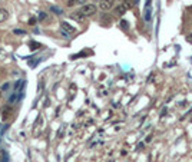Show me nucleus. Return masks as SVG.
Segmentation results:
<instances>
[{
    "label": "nucleus",
    "mask_w": 192,
    "mask_h": 162,
    "mask_svg": "<svg viewBox=\"0 0 192 162\" xmlns=\"http://www.w3.org/2000/svg\"><path fill=\"white\" fill-rule=\"evenodd\" d=\"M151 6H152V0H146V4H145V12H143V17H145L146 22H151L152 19V12H151Z\"/></svg>",
    "instance_id": "obj_2"
},
{
    "label": "nucleus",
    "mask_w": 192,
    "mask_h": 162,
    "mask_svg": "<svg viewBox=\"0 0 192 162\" xmlns=\"http://www.w3.org/2000/svg\"><path fill=\"white\" fill-rule=\"evenodd\" d=\"M60 29H62V32L65 33V34H72V33L76 32V29L73 26H70L67 22H62L60 23Z\"/></svg>",
    "instance_id": "obj_3"
},
{
    "label": "nucleus",
    "mask_w": 192,
    "mask_h": 162,
    "mask_svg": "<svg viewBox=\"0 0 192 162\" xmlns=\"http://www.w3.org/2000/svg\"><path fill=\"white\" fill-rule=\"evenodd\" d=\"M29 46H30V49H32V50H39L40 47H42V45H40V43H37V42H33V40L29 43Z\"/></svg>",
    "instance_id": "obj_8"
},
{
    "label": "nucleus",
    "mask_w": 192,
    "mask_h": 162,
    "mask_svg": "<svg viewBox=\"0 0 192 162\" xmlns=\"http://www.w3.org/2000/svg\"><path fill=\"white\" fill-rule=\"evenodd\" d=\"M46 19V13H40L39 14V20H45Z\"/></svg>",
    "instance_id": "obj_14"
},
{
    "label": "nucleus",
    "mask_w": 192,
    "mask_h": 162,
    "mask_svg": "<svg viewBox=\"0 0 192 162\" xmlns=\"http://www.w3.org/2000/svg\"><path fill=\"white\" fill-rule=\"evenodd\" d=\"M120 27H122L123 30H128V23H126L125 20H122V22H120Z\"/></svg>",
    "instance_id": "obj_10"
},
{
    "label": "nucleus",
    "mask_w": 192,
    "mask_h": 162,
    "mask_svg": "<svg viewBox=\"0 0 192 162\" xmlns=\"http://www.w3.org/2000/svg\"><path fill=\"white\" fill-rule=\"evenodd\" d=\"M75 3H76V0H67V6H69V7L73 6Z\"/></svg>",
    "instance_id": "obj_13"
},
{
    "label": "nucleus",
    "mask_w": 192,
    "mask_h": 162,
    "mask_svg": "<svg viewBox=\"0 0 192 162\" xmlns=\"http://www.w3.org/2000/svg\"><path fill=\"white\" fill-rule=\"evenodd\" d=\"M14 33H16V34H26L25 30H14Z\"/></svg>",
    "instance_id": "obj_16"
},
{
    "label": "nucleus",
    "mask_w": 192,
    "mask_h": 162,
    "mask_svg": "<svg viewBox=\"0 0 192 162\" xmlns=\"http://www.w3.org/2000/svg\"><path fill=\"white\" fill-rule=\"evenodd\" d=\"M10 115H12V106H4V108L1 109V119L6 121Z\"/></svg>",
    "instance_id": "obj_5"
},
{
    "label": "nucleus",
    "mask_w": 192,
    "mask_h": 162,
    "mask_svg": "<svg viewBox=\"0 0 192 162\" xmlns=\"http://www.w3.org/2000/svg\"><path fill=\"white\" fill-rule=\"evenodd\" d=\"M113 6V0H100L99 2V7L102 10H109V9H112Z\"/></svg>",
    "instance_id": "obj_4"
},
{
    "label": "nucleus",
    "mask_w": 192,
    "mask_h": 162,
    "mask_svg": "<svg viewBox=\"0 0 192 162\" xmlns=\"http://www.w3.org/2000/svg\"><path fill=\"white\" fill-rule=\"evenodd\" d=\"M70 17H72L73 20H76V22H83L85 20V16H83V13L82 12H73L72 14H70Z\"/></svg>",
    "instance_id": "obj_6"
},
{
    "label": "nucleus",
    "mask_w": 192,
    "mask_h": 162,
    "mask_svg": "<svg viewBox=\"0 0 192 162\" xmlns=\"http://www.w3.org/2000/svg\"><path fill=\"white\" fill-rule=\"evenodd\" d=\"M186 42H189V43H192V33H191V34H188V36H186Z\"/></svg>",
    "instance_id": "obj_17"
},
{
    "label": "nucleus",
    "mask_w": 192,
    "mask_h": 162,
    "mask_svg": "<svg viewBox=\"0 0 192 162\" xmlns=\"http://www.w3.org/2000/svg\"><path fill=\"white\" fill-rule=\"evenodd\" d=\"M7 17H9V12H7L6 9H0V23L6 22Z\"/></svg>",
    "instance_id": "obj_7"
},
{
    "label": "nucleus",
    "mask_w": 192,
    "mask_h": 162,
    "mask_svg": "<svg viewBox=\"0 0 192 162\" xmlns=\"http://www.w3.org/2000/svg\"><path fill=\"white\" fill-rule=\"evenodd\" d=\"M80 12L83 13L85 17H87V16H93V14L96 13V6H95V4H85V6H82Z\"/></svg>",
    "instance_id": "obj_1"
},
{
    "label": "nucleus",
    "mask_w": 192,
    "mask_h": 162,
    "mask_svg": "<svg viewBox=\"0 0 192 162\" xmlns=\"http://www.w3.org/2000/svg\"><path fill=\"white\" fill-rule=\"evenodd\" d=\"M86 2H87V0H76V3H79V4H83V6L86 4Z\"/></svg>",
    "instance_id": "obj_15"
},
{
    "label": "nucleus",
    "mask_w": 192,
    "mask_h": 162,
    "mask_svg": "<svg viewBox=\"0 0 192 162\" xmlns=\"http://www.w3.org/2000/svg\"><path fill=\"white\" fill-rule=\"evenodd\" d=\"M52 10H53V12H56V14H62V13H63V12H62V10H60L59 7H55V6L52 7Z\"/></svg>",
    "instance_id": "obj_11"
},
{
    "label": "nucleus",
    "mask_w": 192,
    "mask_h": 162,
    "mask_svg": "<svg viewBox=\"0 0 192 162\" xmlns=\"http://www.w3.org/2000/svg\"><path fill=\"white\" fill-rule=\"evenodd\" d=\"M0 162H7V154L4 151H0Z\"/></svg>",
    "instance_id": "obj_9"
},
{
    "label": "nucleus",
    "mask_w": 192,
    "mask_h": 162,
    "mask_svg": "<svg viewBox=\"0 0 192 162\" xmlns=\"http://www.w3.org/2000/svg\"><path fill=\"white\" fill-rule=\"evenodd\" d=\"M29 25H30V26H34V25H36V17H30V19H29Z\"/></svg>",
    "instance_id": "obj_12"
}]
</instances>
